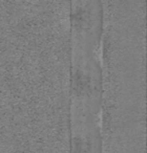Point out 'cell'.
Returning <instances> with one entry per match:
<instances>
[{
	"label": "cell",
	"mask_w": 147,
	"mask_h": 153,
	"mask_svg": "<svg viewBox=\"0 0 147 153\" xmlns=\"http://www.w3.org/2000/svg\"><path fill=\"white\" fill-rule=\"evenodd\" d=\"M103 1H70L69 153H102Z\"/></svg>",
	"instance_id": "6da1fadb"
}]
</instances>
